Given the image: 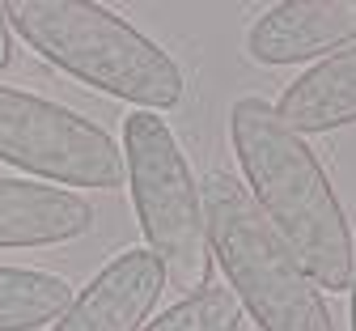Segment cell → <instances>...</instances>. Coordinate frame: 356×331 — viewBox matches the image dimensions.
<instances>
[{
  "label": "cell",
  "mask_w": 356,
  "mask_h": 331,
  "mask_svg": "<svg viewBox=\"0 0 356 331\" xmlns=\"http://www.w3.org/2000/svg\"><path fill=\"white\" fill-rule=\"evenodd\" d=\"M229 140L250 200L297 255L318 293H348L352 229L314 149L263 98H238L229 107Z\"/></svg>",
  "instance_id": "6da1fadb"
},
{
  "label": "cell",
  "mask_w": 356,
  "mask_h": 331,
  "mask_svg": "<svg viewBox=\"0 0 356 331\" xmlns=\"http://www.w3.org/2000/svg\"><path fill=\"white\" fill-rule=\"evenodd\" d=\"M9 30L26 38L60 72L94 85L140 111H170L183 102V68L140 34L127 17L94 0H5Z\"/></svg>",
  "instance_id": "7a4b0ae2"
},
{
  "label": "cell",
  "mask_w": 356,
  "mask_h": 331,
  "mask_svg": "<svg viewBox=\"0 0 356 331\" xmlns=\"http://www.w3.org/2000/svg\"><path fill=\"white\" fill-rule=\"evenodd\" d=\"M200 192L212 259L229 276V293L259 331H335L318 285L305 276L246 187L225 170H212Z\"/></svg>",
  "instance_id": "3957f363"
},
{
  "label": "cell",
  "mask_w": 356,
  "mask_h": 331,
  "mask_svg": "<svg viewBox=\"0 0 356 331\" xmlns=\"http://www.w3.org/2000/svg\"><path fill=\"white\" fill-rule=\"evenodd\" d=\"M123 166L127 187L136 204L145 243L157 255L165 285L174 293H200L212 285V243L204 192L187 166V153L178 149L170 123L153 111H136L123 123Z\"/></svg>",
  "instance_id": "277c9868"
},
{
  "label": "cell",
  "mask_w": 356,
  "mask_h": 331,
  "mask_svg": "<svg viewBox=\"0 0 356 331\" xmlns=\"http://www.w3.org/2000/svg\"><path fill=\"white\" fill-rule=\"evenodd\" d=\"M0 162L64 192H119L127 183L123 149L106 128L13 85H0Z\"/></svg>",
  "instance_id": "5b68a950"
},
{
  "label": "cell",
  "mask_w": 356,
  "mask_h": 331,
  "mask_svg": "<svg viewBox=\"0 0 356 331\" xmlns=\"http://www.w3.org/2000/svg\"><path fill=\"white\" fill-rule=\"evenodd\" d=\"M356 43V0H280L246 30V56L254 64H301L335 56Z\"/></svg>",
  "instance_id": "8992f818"
},
{
  "label": "cell",
  "mask_w": 356,
  "mask_h": 331,
  "mask_svg": "<svg viewBox=\"0 0 356 331\" xmlns=\"http://www.w3.org/2000/svg\"><path fill=\"white\" fill-rule=\"evenodd\" d=\"M165 289V272L149 247H131L115 255L72 306L51 323V331H140Z\"/></svg>",
  "instance_id": "52a82bcc"
},
{
  "label": "cell",
  "mask_w": 356,
  "mask_h": 331,
  "mask_svg": "<svg viewBox=\"0 0 356 331\" xmlns=\"http://www.w3.org/2000/svg\"><path fill=\"white\" fill-rule=\"evenodd\" d=\"M94 229V204L34 178H0V251L60 247Z\"/></svg>",
  "instance_id": "ba28073f"
},
{
  "label": "cell",
  "mask_w": 356,
  "mask_h": 331,
  "mask_svg": "<svg viewBox=\"0 0 356 331\" xmlns=\"http://www.w3.org/2000/svg\"><path fill=\"white\" fill-rule=\"evenodd\" d=\"M276 115L297 136L335 132V128L356 123V43L318 60L309 72H301L280 93Z\"/></svg>",
  "instance_id": "9c48e42d"
},
{
  "label": "cell",
  "mask_w": 356,
  "mask_h": 331,
  "mask_svg": "<svg viewBox=\"0 0 356 331\" xmlns=\"http://www.w3.org/2000/svg\"><path fill=\"white\" fill-rule=\"evenodd\" d=\"M72 306V285L42 268L0 263V331H38Z\"/></svg>",
  "instance_id": "30bf717a"
},
{
  "label": "cell",
  "mask_w": 356,
  "mask_h": 331,
  "mask_svg": "<svg viewBox=\"0 0 356 331\" xmlns=\"http://www.w3.org/2000/svg\"><path fill=\"white\" fill-rule=\"evenodd\" d=\"M242 327V306L229 289H200L191 298H183L178 306L161 310V318H153L140 331H238Z\"/></svg>",
  "instance_id": "8fae6325"
},
{
  "label": "cell",
  "mask_w": 356,
  "mask_h": 331,
  "mask_svg": "<svg viewBox=\"0 0 356 331\" xmlns=\"http://www.w3.org/2000/svg\"><path fill=\"white\" fill-rule=\"evenodd\" d=\"M13 64V30H9V17H5V0H0V72Z\"/></svg>",
  "instance_id": "7c38bea8"
},
{
  "label": "cell",
  "mask_w": 356,
  "mask_h": 331,
  "mask_svg": "<svg viewBox=\"0 0 356 331\" xmlns=\"http://www.w3.org/2000/svg\"><path fill=\"white\" fill-rule=\"evenodd\" d=\"M348 293H352V331H356V238H352V285H348Z\"/></svg>",
  "instance_id": "4fadbf2b"
}]
</instances>
